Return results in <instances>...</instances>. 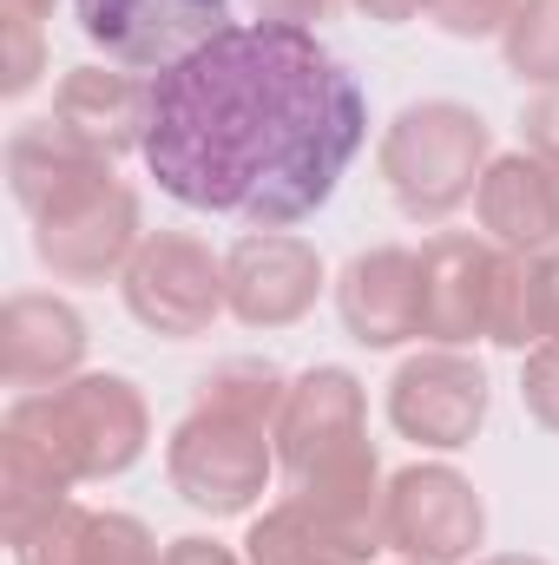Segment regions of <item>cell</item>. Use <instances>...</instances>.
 <instances>
[{"label": "cell", "mask_w": 559, "mask_h": 565, "mask_svg": "<svg viewBox=\"0 0 559 565\" xmlns=\"http://www.w3.org/2000/svg\"><path fill=\"white\" fill-rule=\"evenodd\" d=\"M362 145L369 99L316 26L244 20L151 73L145 164L191 211L289 231L336 198Z\"/></svg>", "instance_id": "cell-1"}, {"label": "cell", "mask_w": 559, "mask_h": 565, "mask_svg": "<svg viewBox=\"0 0 559 565\" xmlns=\"http://www.w3.org/2000/svg\"><path fill=\"white\" fill-rule=\"evenodd\" d=\"M7 427L33 440L73 487L126 473L151 440L145 395L126 375H73L60 388H33L7 408Z\"/></svg>", "instance_id": "cell-2"}, {"label": "cell", "mask_w": 559, "mask_h": 565, "mask_svg": "<svg viewBox=\"0 0 559 565\" xmlns=\"http://www.w3.org/2000/svg\"><path fill=\"white\" fill-rule=\"evenodd\" d=\"M487 151H494V132L474 106L421 99V106H402L389 119V132L376 145V164H382V184L402 204V217L441 224L481 191Z\"/></svg>", "instance_id": "cell-3"}, {"label": "cell", "mask_w": 559, "mask_h": 565, "mask_svg": "<svg viewBox=\"0 0 559 565\" xmlns=\"http://www.w3.org/2000/svg\"><path fill=\"white\" fill-rule=\"evenodd\" d=\"M171 487L184 493V507L231 520L251 513L264 500V480L277 467V427L251 422V415H224V408H191V422H178L165 447Z\"/></svg>", "instance_id": "cell-4"}, {"label": "cell", "mask_w": 559, "mask_h": 565, "mask_svg": "<svg viewBox=\"0 0 559 565\" xmlns=\"http://www.w3.org/2000/svg\"><path fill=\"white\" fill-rule=\"evenodd\" d=\"M139 191L113 178V164L73 191H60L40 217H33V257L60 282H106L126 277L133 250H139Z\"/></svg>", "instance_id": "cell-5"}, {"label": "cell", "mask_w": 559, "mask_h": 565, "mask_svg": "<svg viewBox=\"0 0 559 565\" xmlns=\"http://www.w3.org/2000/svg\"><path fill=\"white\" fill-rule=\"evenodd\" d=\"M126 309L151 335H171V342L204 335L231 309L224 257H211V244H198L184 231H151L126 264Z\"/></svg>", "instance_id": "cell-6"}, {"label": "cell", "mask_w": 559, "mask_h": 565, "mask_svg": "<svg viewBox=\"0 0 559 565\" xmlns=\"http://www.w3.org/2000/svg\"><path fill=\"white\" fill-rule=\"evenodd\" d=\"M80 33L126 73H165L231 26V0H73Z\"/></svg>", "instance_id": "cell-7"}, {"label": "cell", "mask_w": 559, "mask_h": 565, "mask_svg": "<svg viewBox=\"0 0 559 565\" xmlns=\"http://www.w3.org/2000/svg\"><path fill=\"white\" fill-rule=\"evenodd\" d=\"M376 454L369 447V402L362 382L349 369H309L289 382L277 415V467L289 473V487L323 480L349 460Z\"/></svg>", "instance_id": "cell-8"}, {"label": "cell", "mask_w": 559, "mask_h": 565, "mask_svg": "<svg viewBox=\"0 0 559 565\" xmlns=\"http://www.w3.org/2000/svg\"><path fill=\"white\" fill-rule=\"evenodd\" d=\"M389 422L415 447H467L487 422V369L461 349H421L389 382Z\"/></svg>", "instance_id": "cell-9"}, {"label": "cell", "mask_w": 559, "mask_h": 565, "mask_svg": "<svg viewBox=\"0 0 559 565\" xmlns=\"http://www.w3.org/2000/svg\"><path fill=\"white\" fill-rule=\"evenodd\" d=\"M481 533L487 507L454 467H409L389 480V546L415 565H467Z\"/></svg>", "instance_id": "cell-10"}, {"label": "cell", "mask_w": 559, "mask_h": 565, "mask_svg": "<svg viewBox=\"0 0 559 565\" xmlns=\"http://www.w3.org/2000/svg\"><path fill=\"white\" fill-rule=\"evenodd\" d=\"M224 289H231V316L244 329H289L323 296V257H316V244H303L289 231H251L224 257Z\"/></svg>", "instance_id": "cell-11"}, {"label": "cell", "mask_w": 559, "mask_h": 565, "mask_svg": "<svg viewBox=\"0 0 559 565\" xmlns=\"http://www.w3.org/2000/svg\"><path fill=\"white\" fill-rule=\"evenodd\" d=\"M494 270H500V244L474 231H441L421 244V335L434 349H461L487 335Z\"/></svg>", "instance_id": "cell-12"}, {"label": "cell", "mask_w": 559, "mask_h": 565, "mask_svg": "<svg viewBox=\"0 0 559 565\" xmlns=\"http://www.w3.org/2000/svg\"><path fill=\"white\" fill-rule=\"evenodd\" d=\"M474 211H481L487 244H500V250H520V257L559 250V164L534 158V151L494 158L474 191Z\"/></svg>", "instance_id": "cell-13"}, {"label": "cell", "mask_w": 559, "mask_h": 565, "mask_svg": "<svg viewBox=\"0 0 559 565\" xmlns=\"http://www.w3.org/2000/svg\"><path fill=\"white\" fill-rule=\"evenodd\" d=\"M336 309L362 349H395L421 335V250H402V244L362 250L336 282Z\"/></svg>", "instance_id": "cell-14"}, {"label": "cell", "mask_w": 559, "mask_h": 565, "mask_svg": "<svg viewBox=\"0 0 559 565\" xmlns=\"http://www.w3.org/2000/svg\"><path fill=\"white\" fill-rule=\"evenodd\" d=\"M86 362V322L60 296H7L0 309V375L7 388H60Z\"/></svg>", "instance_id": "cell-15"}, {"label": "cell", "mask_w": 559, "mask_h": 565, "mask_svg": "<svg viewBox=\"0 0 559 565\" xmlns=\"http://www.w3.org/2000/svg\"><path fill=\"white\" fill-rule=\"evenodd\" d=\"M53 119L99 158L145 151V119H151V79L113 73V66H73L53 93Z\"/></svg>", "instance_id": "cell-16"}, {"label": "cell", "mask_w": 559, "mask_h": 565, "mask_svg": "<svg viewBox=\"0 0 559 565\" xmlns=\"http://www.w3.org/2000/svg\"><path fill=\"white\" fill-rule=\"evenodd\" d=\"M106 164H113V158L86 151V145H80L60 119H53V113H46V119L13 126V139H7V191H13V204H20L27 217H40L60 191H73V184L99 178Z\"/></svg>", "instance_id": "cell-17"}, {"label": "cell", "mask_w": 559, "mask_h": 565, "mask_svg": "<svg viewBox=\"0 0 559 565\" xmlns=\"http://www.w3.org/2000/svg\"><path fill=\"white\" fill-rule=\"evenodd\" d=\"M66 493H73V480H66L33 440H20V434L7 427V434H0V526H7V546L27 540L40 520H53V513L66 507Z\"/></svg>", "instance_id": "cell-18"}, {"label": "cell", "mask_w": 559, "mask_h": 565, "mask_svg": "<svg viewBox=\"0 0 559 565\" xmlns=\"http://www.w3.org/2000/svg\"><path fill=\"white\" fill-rule=\"evenodd\" d=\"M283 395H289L283 369L277 362H257V355H231V362H218V369L198 382V408L251 415V422H264V427H277Z\"/></svg>", "instance_id": "cell-19"}, {"label": "cell", "mask_w": 559, "mask_h": 565, "mask_svg": "<svg viewBox=\"0 0 559 565\" xmlns=\"http://www.w3.org/2000/svg\"><path fill=\"white\" fill-rule=\"evenodd\" d=\"M244 565H356V559H342L289 500L283 507H271L257 526H251V540H244Z\"/></svg>", "instance_id": "cell-20"}, {"label": "cell", "mask_w": 559, "mask_h": 565, "mask_svg": "<svg viewBox=\"0 0 559 565\" xmlns=\"http://www.w3.org/2000/svg\"><path fill=\"white\" fill-rule=\"evenodd\" d=\"M507 40V66L520 86H559V0H520Z\"/></svg>", "instance_id": "cell-21"}, {"label": "cell", "mask_w": 559, "mask_h": 565, "mask_svg": "<svg viewBox=\"0 0 559 565\" xmlns=\"http://www.w3.org/2000/svg\"><path fill=\"white\" fill-rule=\"evenodd\" d=\"M86 533H93V507H60L53 520H40L27 540H13V565H86Z\"/></svg>", "instance_id": "cell-22"}, {"label": "cell", "mask_w": 559, "mask_h": 565, "mask_svg": "<svg viewBox=\"0 0 559 565\" xmlns=\"http://www.w3.org/2000/svg\"><path fill=\"white\" fill-rule=\"evenodd\" d=\"M158 540L145 533L133 513H93V533H86V565H158Z\"/></svg>", "instance_id": "cell-23"}, {"label": "cell", "mask_w": 559, "mask_h": 565, "mask_svg": "<svg viewBox=\"0 0 559 565\" xmlns=\"http://www.w3.org/2000/svg\"><path fill=\"white\" fill-rule=\"evenodd\" d=\"M520 13V0H428V20L454 40H494L507 33Z\"/></svg>", "instance_id": "cell-24"}, {"label": "cell", "mask_w": 559, "mask_h": 565, "mask_svg": "<svg viewBox=\"0 0 559 565\" xmlns=\"http://www.w3.org/2000/svg\"><path fill=\"white\" fill-rule=\"evenodd\" d=\"M520 402H527V415L540 427L559 434V342H540V349L527 355V369H520Z\"/></svg>", "instance_id": "cell-25"}, {"label": "cell", "mask_w": 559, "mask_h": 565, "mask_svg": "<svg viewBox=\"0 0 559 565\" xmlns=\"http://www.w3.org/2000/svg\"><path fill=\"white\" fill-rule=\"evenodd\" d=\"M40 79V26L33 20H7V99H20Z\"/></svg>", "instance_id": "cell-26"}, {"label": "cell", "mask_w": 559, "mask_h": 565, "mask_svg": "<svg viewBox=\"0 0 559 565\" xmlns=\"http://www.w3.org/2000/svg\"><path fill=\"white\" fill-rule=\"evenodd\" d=\"M520 132H527V145H534V158L559 164V86H540V99L520 113Z\"/></svg>", "instance_id": "cell-27"}, {"label": "cell", "mask_w": 559, "mask_h": 565, "mask_svg": "<svg viewBox=\"0 0 559 565\" xmlns=\"http://www.w3.org/2000/svg\"><path fill=\"white\" fill-rule=\"evenodd\" d=\"M534 277H540V342H559V250L534 257Z\"/></svg>", "instance_id": "cell-28"}, {"label": "cell", "mask_w": 559, "mask_h": 565, "mask_svg": "<svg viewBox=\"0 0 559 565\" xmlns=\"http://www.w3.org/2000/svg\"><path fill=\"white\" fill-rule=\"evenodd\" d=\"M342 0H257V20H289V26H316L329 20Z\"/></svg>", "instance_id": "cell-29"}, {"label": "cell", "mask_w": 559, "mask_h": 565, "mask_svg": "<svg viewBox=\"0 0 559 565\" xmlns=\"http://www.w3.org/2000/svg\"><path fill=\"white\" fill-rule=\"evenodd\" d=\"M158 565H244L238 553H224L218 540H171Z\"/></svg>", "instance_id": "cell-30"}, {"label": "cell", "mask_w": 559, "mask_h": 565, "mask_svg": "<svg viewBox=\"0 0 559 565\" xmlns=\"http://www.w3.org/2000/svg\"><path fill=\"white\" fill-rule=\"evenodd\" d=\"M369 20H382V26H402V20H415V13H428V0H356Z\"/></svg>", "instance_id": "cell-31"}, {"label": "cell", "mask_w": 559, "mask_h": 565, "mask_svg": "<svg viewBox=\"0 0 559 565\" xmlns=\"http://www.w3.org/2000/svg\"><path fill=\"white\" fill-rule=\"evenodd\" d=\"M0 7H7V20H33V26L53 13V0H0Z\"/></svg>", "instance_id": "cell-32"}, {"label": "cell", "mask_w": 559, "mask_h": 565, "mask_svg": "<svg viewBox=\"0 0 559 565\" xmlns=\"http://www.w3.org/2000/svg\"><path fill=\"white\" fill-rule=\"evenodd\" d=\"M481 565H547V559H527V553H500V559H481Z\"/></svg>", "instance_id": "cell-33"}, {"label": "cell", "mask_w": 559, "mask_h": 565, "mask_svg": "<svg viewBox=\"0 0 559 565\" xmlns=\"http://www.w3.org/2000/svg\"><path fill=\"white\" fill-rule=\"evenodd\" d=\"M409 565H415V559H409Z\"/></svg>", "instance_id": "cell-34"}]
</instances>
